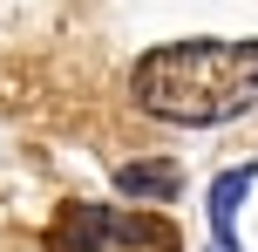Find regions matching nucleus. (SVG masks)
<instances>
[{
    "mask_svg": "<svg viewBox=\"0 0 258 252\" xmlns=\"http://www.w3.org/2000/svg\"><path fill=\"white\" fill-rule=\"evenodd\" d=\"M136 109L156 123H231L258 103V41H170L136 62Z\"/></svg>",
    "mask_w": 258,
    "mask_h": 252,
    "instance_id": "1",
    "label": "nucleus"
},
{
    "mask_svg": "<svg viewBox=\"0 0 258 252\" xmlns=\"http://www.w3.org/2000/svg\"><path fill=\"white\" fill-rule=\"evenodd\" d=\"M68 245H75V252H183V239H177L170 218L109 212V205L68 212Z\"/></svg>",
    "mask_w": 258,
    "mask_h": 252,
    "instance_id": "2",
    "label": "nucleus"
},
{
    "mask_svg": "<svg viewBox=\"0 0 258 252\" xmlns=\"http://www.w3.org/2000/svg\"><path fill=\"white\" fill-rule=\"evenodd\" d=\"M258 164H238V171H224L218 184H211V239H218V252H238V205H245Z\"/></svg>",
    "mask_w": 258,
    "mask_h": 252,
    "instance_id": "3",
    "label": "nucleus"
},
{
    "mask_svg": "<svg viewBox=\"0 0 258 252\" xmlns=\"http://www.w3.org/2000/svg\"><path fill=\"white\" fill-rule=\"evenodd\" d=\"M116 191H129V198H177V164H122Z\"/></svg>",
    "mask_w": 258,
    "mask_h": 252,
    "instance_id": "4",
    "label": "nucleus"
}]
</instances>
